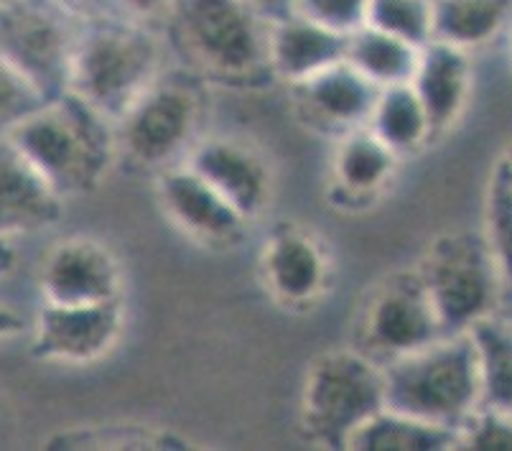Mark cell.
I'll list each match as a JSON object with an SVG mask.
<instances>
[{"label":"cell","mask_w":512,"mask_h":451,"mask_svg":"<svg viewBox=\"0 0 512 451\" xmlns=\"http://www.w3.org/2000/svg\"><path fill=\"white\" fill-rule=\"evenodd\" d=\"M484 237L500 268L505 291H512V184L502 158H497L484 197Z\"/></svg>","instance_id":"obj_26"},{"label":"cell","mask_w":512,"mask_h":451,"mask_svg":"<svg viewBox=\"0 0 512 451\" xmlns=\"http://www.w3.org/2000/svg\"><path fill=\"white\" fill-rule=\"evenodd\" d=\"M388 406L459 431L482 406V375L469 332L444 334L385 362Z\"/></svg>","instance_id":"obj_4"},{"label":"cell","mask_w":512,"mask_h":451,"mask_svg":"<svg viewBox=\"0 0 512 451\" xmlns=\"http://www.w3.org/2000/svg\"><path fill=\"white\" fill-rule=\"evenodd\" d=\"M271 18L250 0H174L161 31L176 64L204 82L260 87L276 82L268 59Z\"/></svg>","instance_id":"obj_1"},{"label":"cell","mask_w":512,"mask_h":451,"mask_svg":"<svg viewBox=\"0 0 512 451\" xmlns=\"http://www.w3.org/2000/svg\"><path fill=\"white\" fill-rule=\"evenodd\" d=\"M444 334L439 311L416 268L393 273L372 288L357 322V347L385 365Z\"/></svg>","instance_id":"obj_9"},{"label":"cell","mask_w":512,"mask_h":451,"mask_svg":"<svg viewBox=\"0 0 512 451\" xmlns=\"http://www.w3.org/2000/svg\"><path fill=\"white\" fill-rule=\"evenodd\" d=\"M46 449H184V441L151 426H90L51 436Z\"/></svg>","instance_id":"obj_25"},{"label":"cell","mask_w":512,"mask_h":451,"mask_svg":"<svg viewBox=\"0 0 512 451\" xmlns=\"http://www.w3.org/2000/svg\"><path fill=\"white\" fill-rule=\"evenodd\" d=\"M482 375V406L512 413V319L492 314L469 329Z\"/></svg>","instance_id":"obj_24"},{"label":"cell","mask_w":512,"mask_h":451,"mask_svg":"<svg viewBox=\"0 0 512 451\" xmlns=\"http://www.w3.org/2000/svg\"><path fill=\"white\" fill-rule=\"evenodd\" d=\"M502 164H505V169H507V176H510V184H512V141H510V146L505 148V153H502Z\"/></svg>","instance_id":"obj_36"},{"label":"cell","mask_w":512,"mask_h":451,"mask_svg":"<svg viewBox=\"0 0 512 451\" xmlns=\"http://www.w3.org/2000/svg\"><path fill=\"white\" fill-rule=\"evenodd\" d=\"M347 36L327 29L301 13L271 18L268 29V59L276 82L288 87L344 62Z\"/></svg>","instance_id":"obj_17"},{"label":"cell","mask_w":512,"mask_h":451,"mask_svg":"<svg viewBox=\"0 0 512 451\" xmlns=\"http://www.w3.org/2000/svg\"><path fill=\"white\" fill-rule=\"evenodd\" d=\"M367 128L375 133L388 148H393L398 156L421 151L423 146L434 141V125L428 118L426 105L421 102L413 85H395L377 92V100L372 105Z\"/></svg>","instance_id":"obj_20"},{"label":"cell","mask_w":512,"mask_h":451,"mask_svg":"<svg viewBox=\"0 0 512 451\" xmlns=\"http://www.w3.org/2000/svg\"><path fill=\"white\" fill-rule=\"evenodd\" d=\"M377 92L380 90L347 59L304 79L299 85H291L293 105L301 123L332 141L357 128H365Z\"/></svg>","instance_id":"obj_14"},{"label":"cell","mask_w":512,"mask_h":451,"mask_svg":"<svg viewBox=\"0 0 512 451\" xmlns=\"http://www.w3.org/2000/svg\"><path fill=\"white\" fill-rule=\"evenodd\" d=\"M8 136L64 199L97 192L120 156L113 120L69 90L46 100Z\"/></svg>","instance_id":"obj_3"},{"label":"cell","mask_w":512,"mask_h":451,"mask_svg":"<svg viewBox=\"0 0 512 451\" xmlns=\"http://www.w3.org/2000/svg\"><path fill=\"white\" fill-rule=\"evenodd\" d=\"M64 202L13 138L0 136V237L13 240L57 225Z\"/></svg>","instance_id":"obj_15"},{"label":"cell","mask_w":512,"mask_h":451,"mask_svg":"<svg viewBox=\"0 0 512 451\" xmlns=\"http://www.w3.org/2000/svg\"><path fill=\"white\" fill-rule=\"evenodd\" d=\"M367 26L426 46L434 39V0H370Z\"/></svg>","instance_id":"obj_27"},{"label":"cell","mask_w":512,"mask_h":451,"mask_svg":"<svg viewBox=\"0 0 512 451\" xmlns=\"http://www.w3.org/2000/svg\"><path fill=\"white\" fill-rule=\"evenodd\" d=\"M510 72H512V39H510Z\"/></svg>","instance_id":"obj_37"},{"label":"cell","mask_w":512,"mask_h":451,"mask_svg":"<svg viewBox=\"0 0 512 451\" xmlns=\"http://www.w3.org/2000/svg\"><path fill=\"white\" fill-rule=\"evenodd\" d=\"M44 102V95L0 54V136H8Z\"/></svg>","instance_id":"obj_29"},{"label":"cell","mask_w":512,"mask_h":451,"mask_svg":"<svg viewBox=\"0 0 512 451\" xmlns=\"http://www.w3.org/2000/svg\"><path fill=\"white\" fill-rule=\"evenodd\" d=\"M171 6H174V0H115V8H118L120 16L153 23V26H161Z\"/></svg>","instance_id":"obj_31"},{"label":"cell","mask_w":512,"mask_h":451,"mask_svg":"<svg viewBox=\"0 0 512 451\" xmlns=\"http://www.w3.org/2000/svg\"><path fill=\"white\" fill-rule=\"evenodd\" d=\"M161 26L120 13L85 21L74 51L69 92L118 123L169 69Z\"/></svg>","instance_id":"obj_2"},{"label":"cell","mask_w":512,"mask_h":451,"mask_svg":"<svg viewBox=\"0 0 512 451\" xmlns=\"http://www.w3.org/2000/svg\"><path fill=\"white\" fill-rule=\"evenodd\" d=\"M352 451H446L456 449V431L385 406L349 439Z\"/></svg>","instance_id":"obj_23"},{"label":"cell","mask_w":512,"mask_h":451,"mask_svg":"<svg viewBox=\"0 0 512 451\" xmlns=\"http://www.w3.org/2000/svg\"><path fill=\"white\" fill-rule=\"evenodd\" d=\"M388 406L385 365L355 350L316 357L301 385V429L319 449H347L362 423Z\"/></svg>","instance_id":"obj_5"},{"label":"cell","mask_w":512,"mask_h":451,"mask_svg":"<svg viewBox=\"0 0 512 451\" xmlns=\"http://www.w3.org/2000/svg\"><path fill=\"white\" fill-rule=\"evenodd\" d=\"M411 85L426 105L434 133L441 136L459 123L472 100V51L444 44V41H428L421 49Z\"/></svg>","instance_id":"obj_18"},{"label":"cell","mask_w":512,"mask_h":451,"mask_svg":"<svg viewBox=\"0 0 512 451\" xmlns=\"http://www.w3.org/2000/svg\"><path fill=\"white\" fill-rule=\"evenodd\" d=\"M367 8L370 0H296L293 3V13H301L344 36L365 26Z\"/></svg>","instance_id":"obj_30"},{"label":"cell","mask_w":512,"mask_h":451,"mask_svg":"<svg viewBox=\"0 0 512 451\" xmlns=\"http://www.w3.org/2000/svg\"><path fill=\"white\" fill-rule=\"evenodd\" d=\"M23 332V319L16 311L0 306V339H11Z\"/></svg>","instance_id":"obj_33"},{"label":"cell","mask_w":512,"mask_h":451,"mask_svg":"<svg viewBox=\"0 0 512 451\" xmlns=\"http://www.w3.org/2000/svg\"><path fill=\"white\" fill-rule=\"evenodd\" d=\"M125 329L123 299L105 304H49L36 314L31 357L54 365H92L115 350Z\"/></svg>","instance_id":"obj_10"},{"label":"cell","mask_w":512,"mask_h":451,"mask_svg":"<svg viewBox=\"0 0 512 451\" xmlns=\"http://www.w3.org/2000/svg\"><path fill=\"white\" fill-rule=\"evenodd\" d=\"M423 46L380 31L375 26H362L347 36V62L377 90L395 85H408L416 74Z\"/></svg>","instance_id":"obj_21"},{"label":"cell","mask_w":512,"mask_h":451,"mask_svg":"<svg viewBox=\"0 0 512 451\" xmlns=\"http://www.w3.org/2000/svg\"><path fill=\"white\" fill-rule=\"evenodd\" d=\"M64 6L79 16L82 21H95V18H105L118 13L115 8V0H62Z\"/></svg>","instance_id":"obj_32"},{"label":"cell","mask_w":512,"mask_h":451,"mask_svg":"<svg viewBox=\"0 0 512 451\" xmlns=\"http://www.w3.org/2000/svg\"><path fill=\"white\" fill-rule=\"evenodd\" d=\"M456 449L512 451V413L479 406L456 431Z\"/></svg>","instance_id":"obj_28"},{"label":"cell","mask_w":512,"mask_h":451,"mask_svg":"<svg viewBox=\"0 0 512 451\" xmlns=\"http://www.w3.org/2000/svg\"><path fill=\"white\" fill-rule=\"evenodd\" d=\"M16 260L18 253L16 248H13L11 240H8V237H0V278H6L8 273L16 268Z\"/></svg>","instance_id":"obj_35"},{"label":"cell","mask_w":512,"mask_h":451,"mask_svg":"<svg viewBox=\"0 0 512 451\" xmlns=\"http://www.w3.org/2000/svg\"><path fill=\"white\" fill-rule=\"evenodd\" d=\"M82 26L62 0H8L0 6V54L54 100L69 90Z\"/></svg>","instance_id":"obj_8"},{"label":"cell","mask_w":512,"mask_h":451,"mask_svg":"<svg viewBox=\"0 0 512 451\" xmlns=\"http://www.w3.org/2000/svg\"><path fill=\"white\" fill-rule=\"evenodd\" d=\"M186 164L230 199L250 222L271 202V169L248 143L235 138H204L186 153Z\"/></svg>","instance_id":"obj_16"},{"label":"cell","mask_w":512,"mask_h":451,"mask_svg":"<svg viewBox=\"0 0 512 451\" xmlns=\"http://www.w3.org/2000/svg\"><path fill=\"white\" fill-rule=\"evenodd\" d=\"M400 156L370 128H357L337 138L332 156V199L344 207H367L395 179Z\"/></svg>","instance_id":"obj_19"},{"label":"cell","mask_w":512,"mask_h":451,"mask_svg":"<svg viewBox=\"0 0 512 451\" xmlns=\"http://www.w3.org/2000/svg\"><path fill=\"white\" fill-rule=\"evenodd\" d=\"M258 268L268 296L286 309H309L332 286L329 250L314 232L288 222L265 237Z\"/></svg>","instance_id":"obj_12"},{"label":"cell","mask_w":512,"mask_h":451,"mask_svg":"<svg viewBox=\"0 0 512 451\" xmlns=\"http://www.w3.org/2000/svg\"><path fill=\"white\" fill-rule=\"evenodd\" d=\"M250 3H253V6L263 13V16L278 18V16H286V13H291L296 0H250Z\"/></svg>","instance_id":"obj_34"},{"label":"cell","mask_w":512,"mask_h":451,"mask_svg":"<svg viewBox=\"0 0 512 451\" xmlns=\"http://www.w3.org/2000/svg\"><path fill=\"white\" fill-rule=\"evenodd\" d=\"M123 265L113 248L92 235H69L46 253L39 271L41 301L105 304L123 299Z\"/></svg>","instance_id":"obj_11"},{"label":"cell","mask_w":512,"mask_h":451,"mask_svg":"<svg viewBox=\"0 0 512 451\" xmlns=\"http://www.w3.org/2000/svg\"><path fill=\"white\" fill-rule=\"evenodd\" d=\"M507 316H510V319H512V311H510V314H507Z\"/></svg>","instance_id":"obj_39"},{"label":"cell","mask_w":512,"mask_h":451,"mask_svg":"<svg viewBox=\"0 0 512 451\" xmlns=\"http://www.w3.org/2000/svg\"><path fill=\"white\" fill-rule=\"evenodd\" d=\"M204 82L184 67H169L151 90L115 123L120 153L143 169H166L197 143Z\"/></svg>","instance_id":"obj_7"},{"label":"cell","mask_w":512,"mask_h":451,"mask_svg":"<svg viewBox=\"0 0 512 451\" xmlns=\"http://www.w3.org/2000/svg\"><path fill=\"white\" fill-rule=\"evenodd\" d=\"M156 192L174 227L197 243L209 248H235L248 232V217L186 161L161 169Z\"/></svg>","instance_id":"obj_13"},{"label":"cell","mask_w":512,"mask_h":451,"mask_svg":"<svg viewBox=\"0 0 512 451\" xmlns=\"http://www.w3.org/2000/svg\"><path fill=\"white\" fill-rule=\"evenodd\" d=\"M3 3H8V0H0V6H3Z\"/></svg>","instance_id":"obj_38"},{"label":"cell","mask_w":512,"mask_h":451,"mask_svg":"<svg viewBox=\"0 0 512 451\" xmlns=\"http://www.w3.org/2000/svg\"><path fill=\"white\" fill-rule=\"evenodd\" d=\"M446 334L469 332L477 322L500 314V268L484 232H444L428 243L418 265Z\"/></svg>","instance_id":"obj_6"},{"label":"cell","mask_w":512,"mask_h":451,"mask_svg":"<svg viewBox=\"0 0 512 451\" xmlns=\"http://www.w3.org/2000/svg\"><path fill=\"white\" fill-rule=\"evenodd\" d=\"M512 23V0H434V39L477 51Z\"/></svg>","instance_id":"obj_22"}]
</instances>
